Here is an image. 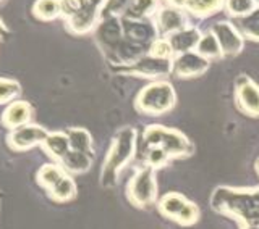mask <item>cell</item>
Here are the masks:
<instances>
[{"label":"cell","instance_id":"cell-1","mask_svg":"<svg viewBox=\"0 0 259 229\" xmlns=\"http://www.w3.org/2000/svg\"><path fill=\"white\" fill-rule=\"evenodd\" d=\"M215 211L237 219L241 227L259 224V187L256 189H233L217 187L210 197Z\"/></svg>","mask_w":259,"mask_h":229},{"label":"cell","instance_id":"cell-2","mask_svg":"<svg viewBox=\"0 0 259 229\" xmlns=\"http://www.w3.org/2000/svg\"><path fill=\"white\" fill-rule=\"evenodd\" d=\"M136 152V131L133 128H123L113 136L109 152L105 155L101 169L102 187H113L118 181L120 171L133 160Z\"/></svg>","mask_w":259,"mask_h":229},{"label":"cell","instance_id":"cell-3","mask_svg":"<svg viewBox=\"0 0 259 229\" xmlns=\"http://www.w3.org/2000/svg\"><path fill=\"white\" fill-rule=\"evenodd\" d=\"M146 147H159L164 150L168 158H183L193 153L194 147L188 141V137L180 131L170 129L165 126L152 125L148 126L143 134Z\"/></svg>","mask_w":259,"mask_h":229},{"label":"cell","instance_id":"cell-4","mask_svg":"<svg viewBox=\"0 0 259 229\" xmlns=\"http://www.w3.org/2000/svg\"><path fill=\"white\" fill-rule=\"evenodd\" d=\"M175 105L174 86L167 81H154L149 86L143 87L135 99V108L143 115H164Z\"/></svg>","mask_w":259,"mask_h":229},{"label":"cell","instance_id":"cell-5","mask_svg":"<svg viewBox=\"0 0 259 229\" xmlns=\"http://www.w3.org/2000/svg\"><path fill=\"white\" fill-rule=\"evenodd\" d=\"M128 200L136 207H148L157 200V181L156 169L144 165L136 169L126 187Z\"/></svg>","mask_w":259,"mask_h":229},{"label":"cell","instance_id":"cell-6","mask_svg":"<svg viewBox=\"0 0 259 229\" xmlns=\"http://www.w3.org/2000/svg\"><path fill=\"white\" fill-rule=\"evenodd\" d=\"M157 208L160 215L172 219V221L182 224V226H191L199 219V210L182 194L168 192L162 195L157 202Z\"/></svg>","mask_w":259,"mask_h":229},{"label":"cell","instance_id":"cell-7","mask_svg":"<svg viewBox=\"0 0 259 229\" xmlns=\"http://www.w3.org/2000/svg\"><path fill=\"white\" fill-rule=\"evenodd\" d=\"M117 73L133 75L146 79H162L172 75V59H160L152 53H146L128 67L113 68Z\"/></svg>","mask_w":259,"mask_h":229},{"label":"cell","instance_id":"cell-8","mask_svg":"<svg viewBox=\"0 0 259 229\" xmlns=\"http://www.w3.org/2000/svg\"><path fill=\"white\" fill-rule=\"evenodd\" d=\"M102 7L104 0H89L84 8L65 20V28L73 36L91 34L102 20Z\"/></svg>","mask_w":259,"mask_h":229},{"label":"cell","instance_id":"cell-9","mask_svg":"<svg viewBox=\"0 0 259 229\" xmlns=\"http://www.w3.org/2000/svg\"><path fill=\"white\" fill-rule=\"evenodd\" d=\"M49 133H51V131L47 128L40 126V125H34V123H29V125H24V126L8 131L7 145H8V149L16 153L28 152L37 145L39 147L42 145Z\"/></svg>","mask_w":259,"mask_h":229},{"label":"cell","instance_id":"cell-10","mask_svg":"<svg viewBox=\"0 0 259 229\" xmlns=\"http://www.w3.org/2000/svg\"><path fill=\"white\" fill-rule=\"evenodd\" d=\"M123 26H121L120 16H109L102 18L101 23L94 29V40L99 45L104 56H109L118 44L123 40Z\"/></svg>","mask_w":259,"mask_h":229},{"label":"cell","instance_id":"cell-11","mask_svg":"<svg viewBox=\"0 0 259 229\" xmlns=\"http://www.w3.org/2000/svg\"><path fill=\"white\" fill-rule=\"evenodd\" d=\"M121 26H123L125 39L132 42L151 48V45L159 39V31L156 23H152L151 18L148 20H132L121 16Z\"/></svg>","mask_w":259,"mask_h":229},{"label":"cell","instance_id":"cell-12","mask_svg":"<svg viewBox=\"0 0 259 229\" xmlns=\"http://www.w3.org/2000/svg\"><path fill=\"white\" fill-rule=\"evenodd\" d=\"M237 108L248 117H259V86L248 76H240L235 83Z\"/></svg>","mask_w":259,"mask_h":229},{"label":"cell","instance_id":"cell-13","mask_svg":"<svg viewBox=\"0 0 259 229\" xmlns=\"http://www.w3.org/2000/svg\"><path fill=\"white\" fill-rule=\"evenodd\" d=\"M209 63L210 62L196 50L185 52L172 59V73L178 78H196L207 71Z\"/></svg>","mask_w":259,"mask_h":229},{"label":"cell","instance_id":"cell-14","mask_svg":"<svg viewBox=\"0 0 259 229\" xmlns=\"http://www.w3.org/2000/svg\"><path fill=\"white\" fill-rule=\"evenodd\" d=\"M212 34L217 37L224 56H235L243 48V34L230 21H219L212 26Z\"/></svg>","mask_w":259,"mask_h":229},{"label":"cell","instance_id":"cell-15","mask_svg":"<svg viewBox=\"0 0 259 229\" xmlns=\"http://www.w3.org/2000/svg\"><path fill=\"white\" fill-rule=\"evenodd\" d=\"M32 120H34V108L28 100L21 99L8 103L2 115H0V125L8 131L29 125Z\"/></svg>","mask_w":259,"mask_h":229},{"label":"cell","instance_id":"cell-16","mask_svg":"<svg viewBox=\"0 0 259 229\" xmlns=\"http://www.w3.org/2000/svg\"><path fill=\"white\" fill-rule=\"evenodd\" d=\"M156 26L159 31V36L167 37L172 32H177L186 28V15L185 10L174 5L160 7V10L156 13Z\"/></svg>","mask_w":259,"mask_h":229},{"label":"cell","instance_id":"cell-17","mask_svg":"<svg viewBox=\"0 0 259 229\" xmlns=\"http://www.w3.org/2000/svg\"><path fill=\"white\" fill-rule=\"evenodd\" d=\"M201 36L202 34H201V32L196 28L186 26V28H183L180 31L168 34L165 39H167L170 48H172L174 56H175V55H180V53H185V52L196 50Z\"/></svg>","mask_w":259,"mask_h":229},{"label":"cell","instance_id":"cell-18","mask_svg":"<svg viewBox=\"0 0 259 229\" xmlns=\"http://www.w3.org/2000/svg\"><path fill=\"white\" fill-rule=\"evenodd\" d=\"M168 5H174L188 12L198 18H206V16L215 15L224 8L225 0H167Z\"/></svg>","mask_w":259,"mask_h":229},{"label":"cell","instance_id":"cell-19","mask_svg":"<svg viewBox=\"0 0 259 229\" xmlns=\"http://www.w3.org/2000/svg\"><path fill=\"white\" fill-rule=\"evenodd\" d=\"M40 147H42V150L52 158V161H57V163H60L65 155L71 150L68 136L65 131H54V133H49V136L46 137V141L42 142Z\"/></svg>","mask_w":259,"mask_h":229},{"label":"cell","instance_id":"cell-20","mask_svg":"<svg viewBox=\"0 0 259 229\" xmlns=\"http://www.w3.org/2000/svg\"><path fill=\"white\" fill-rule=\"evenodd\" d=\"M46 192H47V197L55 203H68L76 199L78 187H76L75 179L71 178V175L67 173L59 183H55L51 189Z\"/></svg>","mask_w":259,"mask_h":229},{"label":"cell","instance_id":"cell-21","mask_svg":"<svg viewBox=\"0 0 259 229\" xmlns=\"http://www.w3.org/2000/svg\"><path fill=\"white\" fill-rule=\"evenodd\" d=\"M93 161H94V153L70 150L60 161V165L70 175H83L93 166Z\"/></svg>","mask_w":259,"mask_h":229},{"label":"cell","instance_id":"cell-22","mask_svg":"<svg viewBox=\"0 0 259 229\" xmlns=\"http://www.w3.org/2000/svg\"><path fill=\"white\" fill-rule=\"evenodd\" d=\"M31 13L37 21L51 23L62 18L60 0H34L31 7Z\"/></svg>","mask_w":259,"mask_h":229},{"label":"cell","instance_id":"cell-23","mask_svg":"<svg viewBox=\"0 0 259 229\" xmlns=\"http://www.w3.org/2000/svg\"><path fill=\"white\" fill-rule=\"evenodd\" d=\"M65 175H67V171L63 169L60 163L51 161V163H46V165H42L36 171V183L42 187L44 191H49L55 183H59Z\"/></svg>","mask_w":259,"mask_h":229},{"label":"cell","instance_id":"cell-24","mask_svg":"<svg viewBox=\"0 0 259 229\" xmlns=\"http://www.w3.org/2000/svg\"><path fill=\"white\" fill-rule=\"evenodd\" d=\"M159 10L160 0H133L123 16L132 20H148L151 16H156Z\"/></svg>","mask_w":259,"mask_h":229},{"label":"cell","instance_id":"cell-25","mask_svg":"<svg viewBox=\"0 0 259 229\" xmlns=\"http://www.w3.org/2000/svg\"><path fill=\"white\" fill-rule=\"evenodd\" d=\"M65 133H67V136H68L71 150L94 153V141H93V136L89 134L88 129H84V128H70V129L65 131Z\"/></svg>","mask_w":259,"mask_h":229},{"label":"cell","instance_id":"cell-26","mask_svg":"<svg viewBox=\"0 0 259 229\" xmlns=\"http://www.w3.org/2000/svg\"><path fill=\"white\" fill-rule=\"evenodd\" d=\"M235 26L243 34V37L259 42V7L246 16L235 20Z\"/></svg>","mask_w":259,"mask_h":229},{"label":"cell","instance_id":"cell-27","mask_svg":"<svg viewBox=\"0 0 259 229\" xmlns=\"http://www.w3.org/2000/svg\"><path fill=\"white\" fill-rule=\"evenodd\" d=\"M196 52L204 56V59H207L209 62L215 60V59H222L224 56L222 48H221V45H219L217 37L212 34V31H209V32H206V34L201 36L198 47H196Z\"/></svg>","mask_w":259,"mask_h":229},{"label":"cell","instance_id":"cell-28","mask_svg":"<svg viewBox=\"0 0 259 229\" xmlns=\"http://www.w3.org/2000/svg\"><path fill=\"white\" fill-rule=\"evenodd\" d=\"M23 94L21 84L13 78L0 76V105H8L20 99Z\"/></svg>","mask_w":259,"mask_h":229},{"label":"cell","instance_id":"cell-29","mask_svg":"<svg viewBox=\"0 0 259 229\" xmlns=\"http://www.w3.org/2000/svg\"><path fill=\"white\" fill-rule=\"evenodd\" d=\"M257 7L259 5L254 0H225V4H224L225 12L230 16H233L235 20L249 15L251 12H254Z\"/></svg>","mask_w":259,"mask_h":229},{"label":"cell","instance_id":"cell-30","mask_svg":"<svg viewBox=\"0 0 259 229\" xmlns=\"http://www.w3.org/2000/svg\"><path fill=\"white\" fill-rule=\"evenodd\" d=\"M132 4L133 0H104L102 18H109V16H120L121 18Z\"/></svg>","mask_w":259,"mask_h":229},{"label":"cell","instance_id":"cell-31","mask_svg":"<svg viewBox=\"0 0 259 229\" xmlns=\"http://www.w3.org/2000/svg\"><path fill=\"white\" fill-rule=\"evenodd\" d=\"M146 165L152 166L154 169L164 166L165 163L170 160L164 150H160L159 147H146V155H144Z\"/></svg>","mask_w":259,"mask_h":229},{"label":"cell","instance_id":"cell-32","mask_svg":"<svg viewBox=\"0 0 259 229\" xmlns=\"http://www.w3.org/2000/svg\"><path fill=\"white\" fill-rule=\"evenodd\" d=\"M89 4V0H60L62 7V20L65 21L70 16L78 13L81 8H84Z\"/></svg>","mask_w":259,"mask_h":229},{"label":"cell","instance_id":"cell-33","mask_svg":"<svg viewBox=\"0 0 259 229\" xmlns=\"http://www.w3.org/2000/svg\"><path fill=\"white\" fill-rule=\"evenodd\" d=\"M10 36V29H8V26L5 24V21L0 18V42H4V40Z\"/></svg>","mask_w":259,"mask_h":229},{"label":"cell","instance_id":"cell-34","mask_svg":"<svg viewBox=\"0 0 259 229\" xmlns=\"http://www.w3.org/2000/svg\"><path fill=\"white\" fill-rule=\"evenodd\" d=\"M241 229H259V224L257 226H246V227H241Z\"/></svg>","mask_w":259,"mask_h":229},{"label":"cell","instance_id":"cell-35","mask_svg":"<svg viewBox=\"0 0 259 229\" xmlns=\"http://www.w3.org/2000/svg\"><path fill=\"white\" fill-rule=\"evenodd\" d=\"M256 169H257V175H259V158H257V163H256Z\"/></svg>","mask_w":259,"mask_h":229},{"label":"cell","instance_id":"cell-36","mask_svg":"<svg viewBox=\"0 0 259 229\" xmlns=\"http://www.w3.org/2000/svg\"><path fill=\"white\" fill-rule=\"evenodd\" d=\"M254 2H256V4H257V5H259V0H254Z\"/></svg>","mask_w":259,"mask_h":229},{"label":"cell","instance_id":"cell-37","mask_svg":"<svg viewBox=\"0 0 259 229\" xmlns=\"http://www.w3.org/2000/svg\"><path fill=\"white\" fill-rule=\"evenodd\" d=\"M5 2V0H0V4H4Z\"/></svg>","mask_w":259,"mask_h":229}]
</instances>
